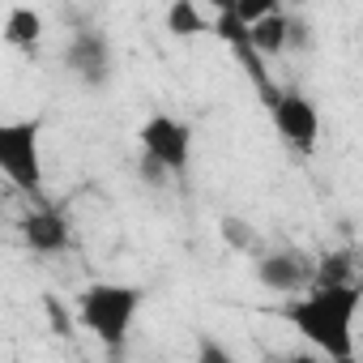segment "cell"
<instances>
[{"label":"cell","mask_w":363,"mask_h":363,"mask_svg":"<svg viewBox=\"0 0 363 363\" xmlns=\"http://www.w3.org/2000/svg\"><path fill=\"white\" fill-rule=\"evenodd\" d=\"M197 5H210L214 13H223V9H231V5H235V0H197Z\"/></svg>","instance_id":"cell-18"},{"label":"cell","mask_w":363,"mask_h":363,"mask_svg":"<svg viewBox=\"0 0 363 363\" xmlns=\"http://www.w3.org/2000/svg\"><path fill=\"white\" fill-rule=\"evenodd\" d=\"M137 141H141V154H150V158H158V162L167 167L171 179H184V175H189L193 141H197V133H193L189 120L158 111V116H150V120L137 128Z\"/></svg>","instance_id":"cell-4"},{"label":"cell","mask_w":363,"mask_h":363,"mask_svg":"<svg viewBox=\"0 0 363 363\" xmlns=\"http://www.w3.org/2000/svg\"><path fill=\"white\" fill-rule=\"evenodd\" d=\"M137 167H141V179H145L150 189H158V184H167V179H171V175H167V167H162L158 158H150V154H141V162H137Z\"/></svg>","instance_id":"cell-16"},{"label":"cell","mask_w":363,"mask_h":363,"mask_svg":"<svg viewBox=\"0 0 363 363\" xmlns=\"http://www.w3.org/2000/svg\"><path fill=\"white\" fill-rule=\"evenodd\" d=\"M286 30H291V18L282 9H274V13H265L248 26V48L257 56H278L286 48Z\"/></svg>","instance_id":"cell-10"},{"label":"cell","mask_w":363,"mask_h":363,"mask_svg":"<svg viewBox=\"0 0 363 363\" xmlns=\"http://www.w3.org/2000/svg\"><path fill=\"white\" fill-rule=\"evenodd\" d=\"M141 303H145V291L133 282H90L77 295V325L90 329L107 354H120Z\"/></svg>","instance_id":"cell-2"},{"label":"cell","mask_w":363,"mask_h":363,"mask_svg":"<svg viewBox=\"0 0 363 363\" xmlns=\"http://www.w3.org/2000/svg\"><path fill=\"white\" fill-rule=\"evenodd\" d=\"M269 103V120H274V133L295 150V154H312L316 141H320V111L316 103L303 94V90H278L265 99Z\"/></svg>","instance_id":"cell-5"},{"label":"cell","mask_w":363,"mask_h":363,"mask_svg":"<svg viewBox=\"0 0 363 363\" xmlns=\"http://www.w3.org/2000/svg\"><path fill=\"white\" fill-rule=\"evenodd\" d=\"M223 240L231 248H252V231H248L244 218H223Z\"/></svg>","instance_id":"cell-15"},{"label":"cell","mask_w":363,"mask_h":363,"mask_svg":"<svg viewBox=\"0 0 363 363\" xmlns=\"http://www.w3.org/2000/svg\"><path fill=\"white\" fill-rule=\"evenodd\" d=\"M354 312L359 282H308L299 299L291 295L286 303V320L295 325V333L337 363L354 359Z\"/></svg>","instance_id":"cell-1"},{"label":"cell","mask_w":363,"mask_h":363,"mask_svg":"<svg viewBox=\"0 0 363 363\" xmlns=\"http://www.w3.org/2000/svg\"><path fill=\"white\" fill-rule=\"evenodd\" d=\"M43 312H48V325H52L60 337H69V333H73V316H69V308H65L56 295H43Z\"/></svg>","instance_id":"cell-14"},{"label":"cell","mask_w":363,"mask_h":363,"mask_svg":"<svg viewBox=\"0 0 363 363\" xmlns=\"http://www.w3.org/2000/svg\"><path fill=\"white\" fill-rule=\"evenodd\" d=\"M22 240H26L30 252L56 257V252H65L73 244V227H69V218L60 210H30L22 218Z\"/></svg>","instance_id":"cell-7"},{"label":"cell","mask_w":363,"mask_h":363,"mask_svg":"<svg viewBox=\"0 0 363 363\" xmlns=\"http://www.w3.org/2000/svg\"><path fill=\"white\" fill-rule=\"evenodd\" d=\"M167 35H175V39L210 35V22H206L197 0H171V5H167Z\"/></svg>","instance_id":"cell-11"},{"label":"cell","mask_w":363,"mask_h":363,"mask_svg":"<svg viewBox=\"0 0 363 363\" xmlns=\"http://www.w3.org/2000/svg\"><path fill=\"white\" fill-rule=\"evenodd\" d=\"M274 9H282V0H235V5H231V13H235L244 26H252L257 18H265V13H274Z\"/></svg>","instance_id":"cell-13"},{"label":"cell","mask_w":363,"mask_h":363,"mask_svg":"<svg viewBox=\"0 0 363 363\" xmlns=\"http://www.w3.org/2000/svg\"><path fill=\"white\" fill-rule=\"evenodd\" d=\"M65 65L86 90H103L116 73V56H111L107 35L103 30H77L73 43L65 48Z\"/></svg>","instance_id":"cell-6"},{"label":"cell","mask_w":363,"mask_h":363,"mask_svg":"<svg viewBox=\"0 0 363 363\" xmlns=\"http://www.w3.org/2000/svg\"><path fill=\"white\" fill-rule=\"evenodd\" d=\"M312 282H354V252H350V248L325 252V257L312 265Z\"/></svg>","instance_id":"cell-12"},{"label":"cell","mask_w":363,"mask_h":363,"mask_svg":"<svg viewBox=\"0 0 363 363\" xmlns=\"http://www.w3.org/2000/svg\"><path fill=\"white\" fill-rule=\"evenodd\" d=\"M43 120H0V175L26 197L43 193Z\"/></svg>","instance_id":"cell-3"},{"label":"cell","mask_w":363,"mask_h":363,"mask_svg":"<svg viewBox=\"0 0 363 363\" xmlns=\"http://www.w3.org/2000/svg\"><path fill=\"white\" fill-rule=\"evenodd\" d=\"M197 359H201V363H231V350H227V346H218V342H210V337H201Z\"/></svg>","instance_id":"cell-17"},{"label":"cell","mask_w":363,"mask_h":363,"mask_svg":"<svg viewBox=\"0 0 363 363\" xmlns=\"http://www.w3.org/2000/svg\"><path fill=\"white\" fill-rule=\"evenodd\" d=\"M257 278L274 295H299L312 282V265L303 261V252H265L257 261Z\"/></svg>","instance_id":"cell-8"},{"label":"cell","mask_w":363,"mask_h":363,"mask_svg":"<svg viewBox=\"0 0 363 363\" xmlns=\"http://www.w3.org/2000/svg\"><path fill=\"white\" fill-rule=\"evenodd\" d=\"M0 39H5L9 48H22V52L39 48V39H43V13L30 9V5H13L5 13V22H0Z\"/></svg>","instance_id":"cell-9"}]
</instances>
